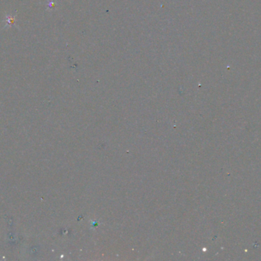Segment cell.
<instances>
[{
	"mask_svg": "<svg viewBox=\"0 0 261 261\" xmlns=\"http://www.w3.org/2000/svg\"><path fill=\"white\" fill-rule=\"evenodd\" d=\"M15 21V16L13 15H7L5 20V22L6 23L7 26H11V25H14Z\"/></svg>",
	"mask_w": 261,
	"mask_h": 261,
	"instance_id": "6da1fadb",
	"label": "cell"
}]
</instances>
